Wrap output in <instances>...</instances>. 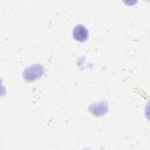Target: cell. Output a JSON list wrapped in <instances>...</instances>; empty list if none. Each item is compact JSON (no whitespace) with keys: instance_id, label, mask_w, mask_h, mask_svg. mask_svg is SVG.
<instances>
[{"instance_id":"6da1fadb","label":"cell","mask_w":150,"mask_h":150,"mask_svg":"<svg viewBox=\"0 0 150 150\" xmlns=\"http://www.w3.org/2000/svg\"><path fill=\"white\" fill-rule=\"evenodd\" d=\"M43 71H45V69L41 64H32V66H29L28 68L25 69L23 79L28 82H33V81L40 79L42 76Z\"/></svg>"},{"instance_id":"3957f363","label":"cell","mask_w":150,"mask_h":150,"mask_svg":"<svg viewBox=\"0 0 150 150\" xmlns=\"http://www.w3.org/2000/svg\"><path fill=\"white\" fill-rule=\"evenodd\" d=\"M144 112H145V117L150 121V102H148V103H146L145 109H144Z\"/></svg>"},{"instance_id":"7a4b0ae2","label":"cell","mask_w":150,"mask_h":150,"mask_svg":"<svg viewBox=\"0 0 150 150\" xmlns=\"http://www.w3.org/2000/svg\"><path fill=\"white\" fill-rule=\"evenodd\" d=\"M88 35H89V33H88L87 27L83 26V25H81V23L80 25H76L74 27V29H73V38L76 41L83 42V41H86L88 39Z\"/></svg>"}]
</instances>
